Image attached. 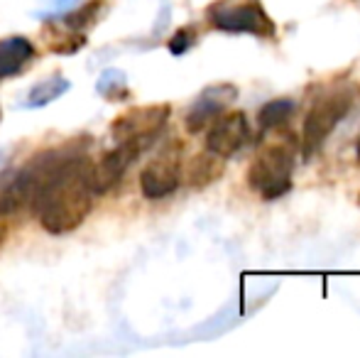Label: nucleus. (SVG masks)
Here are the masks:
<instances>
[{
    "instance_id": "nucleus-1",
    "label": "nucleus",
    "mask_w": 360,
    "mask_h": 358,
    "mask_svg": "<svg viewBox=\"0 0 360 358\" xmlns=\"http://www.w3.org/2000/svg\"><path fill=\"white\" fill-rule=\"evenodd\" d=\"M94 196L91 160L84 155L62 153L39 181L30 209L47 234L64 236L84 224L94 206Z\"/></svg>"
},
{
    "instance_id": "nucleus-2",
    "label": "nucleus",
    "mask_w": 360,
    "mask_h": 358,
    "mask_svg": "<svg viewBox=\"0 0 360 358\" xmlns=\"http://www.w3.org/2000/svg\"><path fill=\"white\" fill-rule=\"evenodd\" d=\"M294 158H297V145L292 138H280L275 143H267L255 155L250 170H248V184L252 191L265 201L280 199L292 186Z\"/></svg>"
},
{
    "instance_id": "nucleus-3",
    "label": "nucleus",
    "mask_w": 360,
    "mask_h": 358,
    "mask_svg": "<svg viewBox=\"0 0 360 358\" xmlns=\"http://www.w3.org/2000/svg\"><path fill=\"white\" fill-rule=\"evenodd\" d=\"M353 106V94L346 89L331 91L311 103L307 118H304V133H302V153L311 158L328 135L336 130V125L346 118V113Z\"/></svg>"
},
{
    "instance_id": "nucleus-4",
    "label": "nucleus",
    "mask_w": 360,
    "mask_h": 358,
    "mask_svg": "<svg viewBox=\"0 0 360 358\" xmlns=\"http://www.w3.org/2000/svg\"><path fill=\"white\" fill-rule=\"evenodd\" d=\"M172 115V108L167 103H152V106H135L120 113L110 125V135L115 143H130L145 153L162 128L167 125Z\"/></svg>"
},
{
    "instance_id": "nucleus-5",
    "label": "nucleus",
    "mask_w": 360,
    "mask_h": 358,
    "mask_svg": "<svg viewBox=\"0 0 360 358\" xmlns=\"http://www.w3.org/2000/svg\"><path fill=\"white\" fill-rule=\"evenodd\" d=\"M181 153L184 148L179 140H172L160 150L155 160L145 165V170L140 172V189L145 199L155 201L174 194L181 181Z\"/></svg>"
},
{
    "instance_id": "nucleus-6",
    "label": "nucleus",
    "mask_w": 360,
    "mask_h": 358,
    "mask_svg": "<svg viewBox=\"0 0 360 358\" xmlns=\"http://www.w3.org/2000/svg\"><path fill=\"white\" fill-rule=\"evenodd\" d=\"M209 20L223 32L255 34V37H275V23L257 3L243 5H214L209 10Z\"/></svg>"
},
{
    "instance_id": "nucleus-7",
    "label": "nucleus",
    "mask_w": 360,
    "mask_h": 358,
    "mask_svg": "<svg viewBox=\"0 0 360 358\" xmlns=\"http://www.w3.org/2000/svg\"><path fill=\"white\" fill-rule=\"evenodd\" d=\"M248 138H250V128H248V115L243 110L221 113L206 133V150L226 160L233 158L248 143Z\"/></svg>"
},
{
    "instance_id": "nucleus-8",
    "label": "nucleus",
    "mask_w": 360,
    "mask_h": 358,
    "mask_svg": "<svg viewBox=\"0 0 360 358\" xmlns=\"http://www.w3.org/2000/svg\"><path fill=\"white\" fill-rule=\"evenodd\" d=\"M143 155V150L135 148L130 143H115L113 150L101 158V162L91 165V189L94 194H105L108 189H113L125 174V170Z\"/></svg>"
},
{
    "instance_id": "nucleus-9",
    "label": "nucleus",
    "mask_w": 360,
    "mask_h": 358,
    "mask_svg": "<svg viewBox=\"0 0 360 358\" xmlns=\"http://www.w3.org/2000/svg\"><path fill=\"white\" fill-rule=\"evenodd\" d=\"M238 89L233 84H214L206 91H201L199 98L191 103L189 113L184 118V125L189 133H201L204 128H209L211 123L228 108L231 101H236Z\"/></svg>"
},
{
    "instance_id": "nucleus-10",
    "label": "nucleus",
    "mask_w": 360,
    "mask_h": 358,
    "mask_svg": "<svg viewBox=\"0 0 360 358\" xmlns=\"http://www.w3.org/2000/svg\"><path fill=\"white\" fill-rule=\"evenodd\" d=\"M34 57V44L27 37L0 39V79L20 74Z\"/></svg>"
},
{
    "instance_id": "nucleus-11",
    "label": "nucleus",
    "mask_w": 360,
    "mask_h": 358,
    "mask_svg": "<svg viewBox=\"0 0 360 358\" xmlns=\"http://www.w3.org/2000/svg\"><path fill=\"white\" fill-rule=\"evenodd\" d=\"M221 174H223V158H218L211 150L196 155L189 162V167H186V181H189L191 186H196V189L214 184Z\"/></svg>"
},
{
    "instance_id": "nucleus-12",
    "label": "nucleus",
    "mask_w": 360,
    "mask_h": 358,
    "mask_svg": "<svg viewBox=\"0 0 360 358\" xmlns=\"http://www.w3.org/2000/svg\"><path fill=\"white\" fill-rule=\"evenodd\" d=\"M72 89V84L67 82L64 77H59V74H54V77L44 79V82H37L32 89H30L27 98H25V108H44V106H49L52 101H57L59 96H64L67 91Z\"/></svg>"
},
{
    "instance_id": "nucleus-13",
    "label": "nucleus",
    "mask_w": 360,
    "mask_h": 358,
    "mask_svg": "<svg viewBox=\"0 0 360 358\" xmlns=\"http://www.w3.org/2000/svg\"><path fill=\"white\" fill-rule=\"evenodd\" d=\"M294 113V101L292 98H275L270 103H265L257 113V123L262 130H272L285 125Z\"/></svg>"
},
{
    "instance_id": "nucleus-14",
    "label": "nucleus",
    "mask_w": 360,
    "mask_h": 358,
    "mask_svg": "<svg viewBox=\"0 0 360 358\" xmlns=\"http://www.w3.org/2000/svg\"><path fill=\"white\" fill-rule=\"evenodd\" d=\"M105 0H89V3L84 5H76L74 10H69L67 15H62L64 18V27L69 30H76V32H84V30L94 27V23L98 20V13L101 8H103Z\"/></svg>"
},
{
    "instance_id": "nucleus-15",
    "label": "nucleus",
    "mask_w": 360,
    "mask_h": 358,
    "mask_svg": "<svg viewBox=\"0 0 360 358\" xmlns=\"http://www.w3.org/2000/svg\"><path fill=\"white\" fill-rule=\"evenodd\" d=\"M47 44H49V49L57 52V54H74L86 44V34L76 32V30H69V27H64V30L49 27L47 30Z\"/></svg>"
},
{
    "instance_id": "nucleus-16",
    "label": "nucleus",
    "mask_w": 360,
    "mask_h": 358,
    "mask_svg": "<svg viewBox=\"0 0 360 358\" xmlns=\"http://www.w3.org/2000/svg\"><path fill=\"white\" fill-rule=\"evenodd\" d=\"M101 96L115 101V98H125L128 96V87H125V74L118 72V69H108V72L101 74L98 87H96Z\"/></svg>"
},
{
    "instance_id": "nucleus-17",
    "label": "nucleus",
    "mask_w": 360,
    "mask_h": 358,
    "mask_svg": "<svg viewBox=\"0 0 360 358\" xmlns=\"http://www.w3.org/2000/svg\"><path fill=\"white\" fill-rule=\"evenodd\" d=\"M81 0H47L42 8L34 13V18L39 20H62V15H67L69 10H74Z\"/></svg>"
},
{
    "instance_id": "nucleus-18",
    "label": "nucleus",
    "mask_w": 360,
    "mask_h": 358,
    "mask_svg": "<svg viewBox=\"0 0 360 358\" xmlns=\"http://www.w3.org/2000/svg\"><path fill=\"white\" fill-rule=\"evenodd\" d=\"M194 42H196V32H194V30H191V27H181L179 32H176L174 37L169 39V44H167V47H169L172 54H176V57H179V54L189 52V49L194 47Z\"/></svg>"
},
{
    "instance_id": "nucleus-19",
    "label": "nucleus",
    "mask_w": 360,
    "mask_h": 358,
    "mask_svg": "<svg viewBox=\"0 0 360 358\" xmlns=\"http://www.w3.org/2000/svg\"><path fill=\"white\" fill-rule=\"evenodd\" d=\"M3 243H5V229H3V224H0V248H3Z\"/></svg>"
},
{
    "instance_id": "nucleus-20",
    "label": "nucleus",
    "mask_w": 360,
    "mask_h": 358,
    "mask_svg": "<svg viewBox=\"0 0 360 358\" xmlns=\"http://www.w3.org/2000/svg\"><path fill=\"white\" fill-rule=\"evenodd\" d=\"M358 160H360V138H358Z\"/></svg>"
}]
</instances>
